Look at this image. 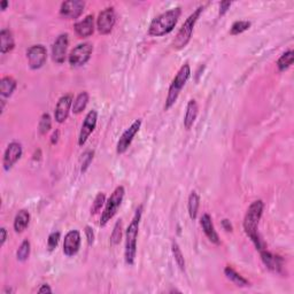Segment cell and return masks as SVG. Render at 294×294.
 <instances>
[{
    "label": "cell",
    "mask_w": 294,
    "mask_h": 294,
    "mask_svg": "<svg viewBox=\"0 0 294 294\" xmlns=\"http://www.w3.org/2000/svg\"><path fill=\"white\" fill-rule=\"evenodd\" d=\"M264 203L262 200H257L254 202L251 203V206L248 207L247 213H246L244 219V230L246 235L251 238V240L254 242L255 247L258 251L264 249V244L262 242L260 236L257 233V226L260 223V220L263 214Z\"/></svg>",
    "instance_id": "1"
},
{
    "label": "cell",
    "mask_w": 294,
    "mask_h": 294,
    "mask_svg": "<svg viewBox=\"0 0 294 294\" xmlns=\"http://www.w3.org/2000/svg\"><path fill=\"white\" fill-rule=\"evenodd\" d=\"M182 14L181 7L172 8L170 11L162 13L161 15L156 17L154 20L151 22L148 28V35L154 37L165 36L174 30V28L177 24L178 18Z\"/></svg>",
    "instance_id": "2"
},
{
    "label": "cell",
    "mask_w": 294,
    "mask_h": 294,
    "mask_svg": "<svg viewBox=\"0 0 294 294\" xmlns=\"http://www.w3.org/2000/svg\"><path fill=\"white\" fill-rule=\"evenodd\" d=\"M143 206L137 208L135 216L130 222L126 233V252H124V257H126L127 264L132 266L135 263V258L137 254V237L139 232V224L142 220Z\"/></svg>",
    "instance_id": "3"
},
{
    "label": "cell",
    "mask_w": 294,
    "mask_h": 294,
    "mask_svg": "<svg viewBox=\"0 0 294 294\" xmlns=\"http://www.w3.org/2000/svg\"><path fill=\"white\" fill-rule=\"evenodd\" d=\"M191 76V68L188 63H185L181 67V69L178 70V73L176 74L175 78L172 79L170 86H169V91L167 99H165V110H169L174 106L175 102L177 101L178 95H180L182 89L184 88L186 82L188 81Z\"/></svg>",
    "instance_id": "4"
},
{
    "label": "cell",
    "mask_w": 294,
    "mask_h": 294,
    "mask_svg": "<svg viewBox=\"0 0 294 294\" xmlns=\"http://www.w3.org/2000/svg\"><path fill=\"white\" fill-rule=\"evenodd\" d=\"M202 12H203V6H200V7H198L196 11H194L192 14L186 18V21H185L184 24L182 25L180 31H178L177 35H176L174 41H172V46H174L175 50H182L187 45L188 41L191 40V37H192L193 29L196 27L198 18H200L201 13Z\"/></svg>",
    "instance_id": "5"
},
{
    "label": "cell",
    "mask_w": 294,
    "mask_h": 294,
    "mask_svg": "<svg viewBox=\"0 0 294 294\" xmlns=\"http://www.w3.org/2000/svg\"><path fill=\"white\" fill-rule=\"evenodd\" d=\"M124 193H126V191H124L123 186H117L115 188L114 192L111 193V196L110 197V199L107 200L104 212L101 214L100 226L106 225L107 223L113 219L115 214L117 213V209H119V207L123 201Z\"/></svg>",
    "instance_id": "6"
},
{
    "label": "cell",
    "mask_w": 294,
    "mask_h": 294,
    "mask_svg": "<svg viewBox=\"0 0 294 294\" xmlns=\"http://www.w3.org/2000/svg\"><path fill=\"white\" fill-rule=\"evenodd\" d=\"M93 52V45L91 43L79 44L69 54V63L72 67H82L90 60Z\"/></svg>",
    "instance_id": "7"
},
{
    "label": "cell",
    "mask_w": 294,
    "mask_h": 294,
    "mask_svg": "<svg viewBox=\"0 0 294 294\" xmlns=\"http://www.w3.org/2000/svg\"><path fill=\"white\" fill-rule=\"evenodd\" d=\"M115 23H116V14H115L113 7H107L99 13V17L97 18V28L101 35L110 34Z\"/></svg>",
    "instance_id": "8"
},
{
    "label": "cell",
    "mask_w": 294,
    "mask_h": 294,
    "mask_svg": "<svg viewBox=\"0 0 294 294\" xmlns=\"http://www.w3.org/2000/svg\"><path fill=\"white\" fill-rule=\"evenodd\" d=\"M27 57L30 69L37 70L45 65L47 60V51L43 45H34L28 50Z\"/></svg>",
    "instance_id": "9"
},
{
    "label": "cell",
    "mask_w": 294,
    "mask_h": 294,
    "mask_svg": "<svg viewBox=\"0 0 294 294\" xmlns=\"http://www.w3.org/2000/svg\"><path fill=\"white\" fill-rule=\"evenodd\" d=\"M142 127V120H136L131 126L128 128V129L124 131L121 136V138L117 142V146H116V152L117 154H123V153L127 152V149L129 148L130 144L132 143L133 137H135L138 131Z\"/></svg>",
    "instance_id": "10"
},
{
    "label": "cell",
    "mask_w": 294,
    "mask_h": 294,
    "mask_svg": "<svg viewBox=\"0 0 294 294\" xmlns=\"http://www.w3.org/2000/svg\"><path fill=\"white\" fill-rule=\"evenodd\" d=\"M97 121H98V111L92 110L86 114L84 122L82 124L81 132L78 136V145L83 146L86 143L89 137L91 136V133L93 132L95 127H97Z\"/></svg>",
    "instance_id": "11"
},
{
    "label": "cell",
    "mask_w": 294,
    "mask_h": 294,
    "mask_svg": "<svg viewBox=\"0 0 294 294\" xmlns=\"http://www.w3.org/2000/svg\"><path fill=\"white\" fill-rule=\"evenodd\" d=\"M85 7V1L82 0H68L63 1L60 8V14L68 20H75L83 14Z\"/></svg>",
    "instance_id": "12"
},
{
    "label": "cell",
    "mask_w": 294,
    "mask_h": 294,
    "mask_svg": "<svg viewBox=\"0 0 294 294\" xmlns=\"http://www.w3.org/2000/svg\"><path fill=\"white\" fill-rule=\"evenodd\" d=\"M68 45H69L68 34H61L56 38L52 45V59L54 62L59 63V65H61V63L65 62Z\"/></svg>",
    "instance_id": "13"
},
{
    "label": "cell",
    "mask_w": 294,
    "mask_h": 294,
    "mask_svg": "<svg viewBox=\"0 0 294 294\" xmlns=\"http://www.w3.org/2000/svg\"><path fill=\"white\" fill-rule=\"evenodd\" d=\"M22 156V146L20 143L18 142H12L6 148L5 154H4V161H2V165L6 171H9L13 168L18 160Z\"/></svg>",
    "instance_id": "14"
},
{
    "label": "cell",
    "mask_w": 294,
    "mask_h": 294,
    "mask_svg": "<svg viewBox=\"0 0 294 294\" xmlns=\"http://www.w3.org/2000/svg\"><path fill=\"white\" fill-rule=\"evenodd\" d=\"M81 247V233L77 230H72L66 235L63 241V253L67 257H74L77 254Z\"/></svg>",
    "instance_id": "15"
},
{
    "label": "cell",
    "mask_w": 294,
    "mask_h": 294,
    "mask_svg": "<svg viewBox=\"0 0 294 294\" xmlns=\"http://www.w3.org/2000/svg\"><path fill=\"white\" fill-rule=\"evenodd\" d=\"M73 107V95L66 94L59 99L57 101L55 110H54V117L57 123H63L68 119V115L70 111V108Z\"/></svg>",
    "instance_id": "16"
},
{
    "label": "cell",
    "mask_w": 294,
    "mask_h": 294,
    "mask_svg": "<svg viewBox=\"0 0 294 294\" xmlns=\"http://www.w3.org/2000/svg\"><path fill=\"white\" fill-rule=\"evenodd\" d=\"M260 253L262 262H263L264 266H266L268 269L273 271V273L282 274L284 268V261L282 257L270 253V252L266 251V249H262V251H260Z\"/></svg>",
    "instance_id": "17"
},
{
    "label": "cell",
    "mask_w": 294,
    "mask_h": 294,
    "mask_svg": "<svg viewBox=\"0 0 294 294\" xmlns=\"http://www.w3.org/2000/svg\"><path fill=\"white\" fill-rule=\"evenodd\" d=\"M75 28V33L77 34L79 38L90 37L94 31V18L93 15H88L82 21L77 22L74 25Z\"/></svg>",
    "instance_id": "18"
},
{
    "label": "cell",
    "mask_w": 294,
    "mask_h": 294,
    "mask_svg": "<svg viewBox=\"0 0 294 294\" xmlns=\"http://www.w3.org/2000/svg\"><path fill=\"white\" fill-rule=\"evenodd\" d=\"M200 224L202 226V230L204 235L207 236V238H208L212 242H214L215 245H220V240L219 237V233L216 232L215 228H214L212 217H210L209 214H203L200 220Z\"/></svg>",
    "instance_id": "19"
},
{
    "label": "cell",
    "mask_w": 294,
    "mask_h": 294,
    "mask_svg": "<svg viewBox=\"0 0 294 294\" xmlns=\"http://www.w3.org/2000/svg\"><path fill=\"white\" fill-rule=\"evenodd\" d=\"M198 110H199V108H198L197 101L194 100V99H191V100L188 101V104L186 106V113H185V116H184L185 129L188 130V129H191V128H192V126L197 120Z\"/></svg>",
    "instance_id": "20"
},
{
    "label": "cell",
    "mask_w": 294,
    "mask_h": 294,
    "mask_svg": "<svg viewBox=\"0 0 294 294\" xmlns=\"http://www.w3.org/2000/svg\"><path fill=\"white\" fill-rule=\"evenodd\" d=\"M15 47L14 37L11 33V30L8 29H2L0 31V52L2 54H6Z\"/></svg>",
    "instance_id": "21"
},
{
    "label": "cell",
    "mask_w": 294,
    "mask_h": 294,
    "mask_svg": "<svg viewBox=\"0 0 294 294\" xmlns=\"http://www.w3.org/2000/svg\"><path fill=\"white\" fill-rule=\"evenodd\" d=\"M29 223H30V214L28 210L22 209L17 214L14 219V230L15 232L21 233L28 228Z\"/></svg>",
    "instance_id": "22"
},
{
    "label": "cell",
    "mask_w": 294,
    "mask_h": 294,
    "mask_svg": "<svg viewBox=\"0 0 294 294\" xmlns=\"http://www.w3.org/2000/svg\"><path fill=\"white\" fill-rule=\"evenodd\" d=\"M200 206V197L196 191H192L188 197L187 201V209H188V215H190L191 220H194L198 216V210H199Z\"/></svg>",
    "instance_id": "23"
},
{
    "label": "cell",
    "mask_w": 294,
    "mask_h": 294,
    "mask_svg": "<svg viewBox=\"0 0 294 294\" xmlns=\"http://www.w3.org/2000/svg\"><path fill=\"white\" fill-rule=\"evenodd\" d=\"M17 81L14 78L6 76L0 81V93H1L2 97H11L13 92L17 89Z\"/></svg>",
    "instance_id": "24"
},
{
    "label": "cell",
    "mask_w": 294,
    "mask_h": 294,
    "mask_svg": "<svg viewBox=\"0 0 294 294\" xmlns=\"http://www.w3.org/2000/svg\"><path fill=\"white\" fill-rule=\"evenodd\" d=\"M224 274L228 279L231 280L232 283H235L237 286L240 287H245V286H249V282L247 279H245L244 277L240 276L237 271H236L233 268L231 267H226L224 269Z\"/></svg>",
    "instance_id": "25"
},
{
    "label": "cell",
    "mask_w": 294,
    "mask_h": 294,
    "mask_svg": "<svg viewBox=\"0 0 294 294\" xmlns=\"http://www.w3.org/2000/svg\"><path fill=\"white\" fill-rule=\"evenodd\" d=\"M89 102V93L88 92H81L77 97H76L75 101L73 102V111L74 114H81L83 110L86 108V105Z\"/></svg>",
    "instance_id": "26"
},
{
    "label": "cell",
    "mask_w": 294,
    "mask_h": 294,
    "mask_svg": "<svg viewBox=\"0 0 294 294\" xmlns=\"http://www.w3.org/2000/svg\"><path fill=\"white\" fill-rule=\"evenodd\" d=\"M293 59H294L293 51H287V52L284 53L277 61L278 70H279V72H285L286 69H289L290 67L292 66Z\"/></svg>",
    "instance_id": "27"
},
{
    "label": "cell",
    "mask_w": 294,
    "mask_h": 294,
    "mask_svg": "<svg viewBox=\"0 0 294 294\" xmlns=\"http://www.w3.org/2000/svg\"><path fill=\"white\" fill-rule=\"evenodd\" d=\"M171 251H172V254H174V258L176 261V263H177L178 268L182 271L185 270V260H184V255L183 253H182L180 246H178L177 242H172L171 245Z\"/></svg>",
    "instance_id": "28"
},
{
    "label": "cell",
    "mask_w": 294,
    "mask_h": 294,
    "mask_svg": "<svg viewBox=\"0 0 294 294\" xmlns=\"http://www.w3.org/2000/svg\"><path fill=\"white\" fill-rule=\"evenodd\" d=\"M52 127V120H51L50 114H43L40 117L39 124H38V130H39L40 135H45L47 133Z\"/></svg>",
    "instance_id": "29"
},
{
    "label": "cell",
    "mask_w": 294,
    "mask_h": 294,
    "mask_svg": "<svg viewBox=\"0 0 294 294\" xmlns=\"http://www.w3.org/2000/svg\"><path fill=\"white\" fill-rule=\"evenodd\" d=\"M249 28H251V22L249 21H237L232 24L231 29H230V34L232 36H236V35H240L244 31L248 30Z\"/></svg>",
    "instance_id": "30"
},
{
    "label": "cell",
    "mask_w": 294,
    "mask_h": 294,
    "mask_svg": "<svg viewBox=\"0 0 294 294\" xmlns=\"http://www.w3.org/2000/svg\"><path fill=\"white\" fill-rule=\"evenodd\" d=\"M29 255H30V242H29V240H24L21 244L20 248L18 249L17 257L18 261L24 262L29 258Z\"/></svg>",
    "instance_id": "31"
},
{
    "label": "cell",
    "mask_w": 294,
    "mask_h": 294,
    "mask_svg": "<svg viewBox=\"0 0 294 294\" xmlns=\"http://www.w3.org/2000/svg\"><path fill=\"white\" fill-rule=\"evenodd\" d=\"M121 239H122V220H119L114 226L113 232H111L110 242L113 245H117L120 244Z\"/></svg>",
    "instance_id": "32"
},
{
    "label": "cell",
    "mask_w": 294,
    "mask_h": 294,
    "mask_svg": "<svg viewBox=\"0 0 294 294\" xmlns=\"http://www.w3.org/2000/svg\"><path fill=\"white\" fill-rule=\"evenodd\" d=\"M106 202V196H105V193H98L97 197H95V199L93 202H92L91 206V215H95V214L99 213V210L101 209V207L104 206V203Z\"/></svg>",
    "instance_id": "33"
},
{
    "label": "cell",
    "mask_w": 294,
    "mask_h": 294,
    "mask_svg": "<svg viewBox=\"0 0 294 294\" xmlns=\"http://www.w3.org/2000/svg\"><path fill=\"white\" fill-rule=\"evenodd\" d=\"M60 237H61V235H60V232H52L49 236V240H47V248H49L50 252L54 251V249L56 248L57 244H59Z\"/></svg>",
    "instance_id": "34"
},
{
    "label": "cell",
    "mask_w": 294,
    "mask_h": 294,
    "mask_svg": "<svg viewBox=\"0 0 294 294\" xmlns=\"http://www.w3.org/2000/svg\"><path fill=\"white\" fill-rule=\"evenodd\" d=\"M92 159H93V152H86L84 156H83L84 162H83V165H82V171H85L86 169H88V167L91 164Z\"/></svg>",
    "instance_id": "35"
},
{
    "label": "cell",
    "mask_w": 294,
    "mask_h": 294,
    "mask_svg": "<svg viewBox=\"0 0 294 294\" xmlns=\"http://www.w3.org/2000/svg\"><path fill=\"white\" fill-rule=\"evenodd\" d=\"M85 235H86V239H88L89 245H92L94 241V232L92 228L90 226H85Z\"/></svg>",
    "instance_id": "36"
},
{
    "label": "cell",
    "mask_w": 294,
    "mask_h": 294,
    "mask_svg": "<svg viewBox=\"0 0 294 294\" xmlns=\"http://www.w3.org/2000/svg\"><path fill=\"white\" fill-rule=\"evenodd\" d=\"M230 6H231V1H222L220 5V17H223L226 12L229 11Z\"/></svg>",
    "instance_id": "37"
},
{
    "label": "cell",
    "mask_w": 294,
    "mask_h": 294,
    "mask_svg": "<svg viewBox=\"0 0 294 294\" xmlns=\"http://www.w3.org/2000/svg\"><path fill=\"white\" fill-rule=\"evenodd\" d=\"M38 293H52V289H51L47 284H43V285L40 286V289L38 290Z\"/></svg>",
    "instance_id": "38"
},
{
    "label": "cell",
    "mask_w": 294,
    "mask_h": 294,
    "mask_svg": "<svg viewBox=\"0 0 294 294\" xmlns=\"http://www.w3.org/2000/svg\"><path fill=\"white\" fill-rule=\"evenodd\" d=\"M222 226H223V229L225 230V231H230V232L232 231V225H231V223H230L229 220H222Z\"/></svg>",
    "instance_id": "39"
},
{
    "label": "cell",
    "mask_w": 294,
    "mask_h": 294,
    "mask_svg": "<svg viewBox=\"0 0 294 294\" xmlns=\"http://www.w3.org/2000/svg\"><path fill=\"white\" fill-rule=\"evenodd\" d=\"M59 135H60L59 130L54 131L52 137H51V144H52V145H55V144L57 143V140H59Z\"/></svg>",
    "instance_id": "40"
},
{
    "label": "cell",
    "mask_w": 294,
    "mask_h": 294,
    "mask_svg": "<svg viewBox=\"0 0 294 294\" xmlns=\"http://www.w3.org/2000/svg\"><path fill=\"white\" fill-rule=\"evenodd\" d=\"M0 235H1V242L0 244H1V246H4L6 239H7V231H6L5 228L0 229Z\"/></svg>",
    "instance_id": "41"
},
{
    "label": "cell",
    "mask_w": 294,
    "mask_h": 294,
    "mask_svg": "<svg viewBox=\"0 0 294 294\" xmlns=\"http://www.w3.org/2000/svg\"><path fill=\"white\" fill-rule=\"evenodd\" d=\"M7 6H8V1H6V0L0 2V9H1V11H5V9L7 8Z\"/></svg>",
    "instance_id": "42"
}]
</instances>
